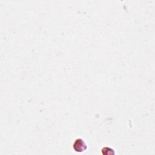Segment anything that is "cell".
<instances>
[{
	"label": "cell",
	"instance_id": "6da1fadb",
	"mask_svg": "<svg viewBox=\"0 0 155 155\" xmlns=\"http://www.w3.org/2000/svg\"><path fill=\"white\" fill-rule=\"evenodd\" d=\"M73 148L75 151L81 153L87 150V146L83 139H77L73 143Z\"/></svg>",
	"mask_w": 155,
	"mask_h": 155
},
{
	"label": "cell",
	"instance_id": "7a4b0ae2",
	"mask_svg": "<svg viewBox=\"0 0 155 155\" xmlns=\"http://www.w3.org/2000/svg\"><path fill=\"white\" fill-rule=\"evenodd\" d=\"M101 152L102 153L104 154V155H107V154H108V155H113L115 154V152L112 149V148H110L109 147H104L102 150H101Z\"/></svg>",
	"mask_w": 155,
	"mask_h": 155
}]
</instances>
